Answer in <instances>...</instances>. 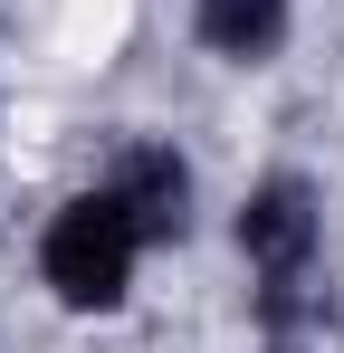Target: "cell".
Listing matches in <instances>:
<instances>
[{
	"label": "cell",
	"mask_w": 344,
	"mask_h": 353,
	"mask_svg": "<svg viewBox=\"0 0 344 353\" xmlns=\"http://www.w3.org/2000/svg\"><path fill=\"white\" fill-rule=\"evenodd\" d=\"M144 258H153V248H144L134 210L115 201L106 181H77L48 220H39V248H29L39 296H48L57 315H77V325L124 315V305H134V287H144Z\"/></svg>",
	"instance_id": "2"
},
{
	"label": "cell",
	"mask_w": 344,
	"mask_h": 353,
	"mask_svg": "<svg viewBox=\"0 0 344 353\" xmlns=\"http://www.w3.org/2000/svg\"><path fill=\"white\" fill-rule=\"evenodd\" d=\"M258 353H316V344H296V334H258Z\"/></svg>",
	"instance_id": "5"
},
{
	"label": "cell",
	"mask_w": 344,
	"mask_h": 353,
	"mask_svg": "<svg viewBox=\"0 0 344 353\" xmlns=\"http://www.w3.org/2000/svg\"><path fill=\"white\" fill-rule=\"evenodd\" d=\"M287 39H296V0H191V48L211 67L258 77L287 58Z\"/></svg>",
	"instance_id": "4"
},
{
	"label": "cell",
	"mask_w": 344,
	"mask_h": 353,
	"mask_svg": "<svg viewBox=\"0 0 344 353\" xmlns=\"http://www.w3.org/2000/svg\"><path fill=\"white\" fill-rule=\"evenodd\" d=\"M96 181L134 210V230H144L153 258L201 239V163H191L172 134H124V143L106 153V172H96Z\"/></svg>",
	"instance_id": "3"
},
{
	"label": "cell",
	"mask_w": 344,
	"mask_h": 353,
	"mask_svg": "<svg viewBox=\"0 0 344 353\" xmlns=\"http://www.w3.org/2000/svg\"><path fill=\"white\" fill-rule=\"evenodd\" d=\"M229 248L249 277V325L316 344L325 325V181L306 163H268L229 201Z\"/></svg>",
	"instance_id": "1"
},
{
	"label": "cell",
	"mask_w": 344,
	"mask_h": 353,
	"mask_svg": "<svg viewBox=\"0 0 344 353\" xmlns=\"http://www.w3.org/2000/svg\"><path fill=\"white\" fill-rule=\"evenodd\" d=\"M0 153H10V96H0Z\"/></svg>",
	"instance_id": "6"
}]
</instances>
